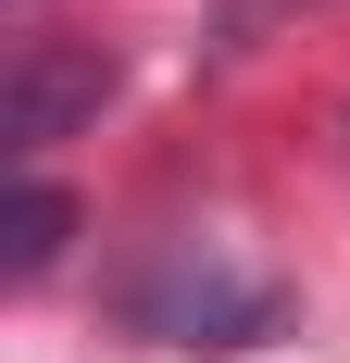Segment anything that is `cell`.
<instances>
[{
    "instance_id": "obj_1",
    "label": "cell",
    "mask_w": 350,
    "mask_h": 363,
    "mask_svg": "<svg viewBox=\"0 0 350 363\" xmlns=\"http://www.w3.org/2000/svg\"><path fill=\"white\" fill-rule=\"evenodd\" d=\"M125 313H138L150 338H175V351H250V338H276L288 301L263 289V276H225V251H201V238H188L163 276H138V289H125Z\"/></svg>"
},
{
    "instance_id": "obj_2",
    "label": "cell",
    "mask_w": 350,
    "mask_h": 363,
    "mask_svg": "<svg viewBox=\"0 0 350 363\" xmlns=\"http://www.w3.org/2000/svg\"><path fill=\"white\" fill-rule=\"evenodd\" d=\"M113 101V63L101 50H63V38H26V63H13V101H0V138L13 150H50L75 113Z\"/></svg>"
},
{
    "instance_id": "obj_3",
    "label": "cell",
    "mask_w": 350,
    "mask_h": 363,
    "mask_svg": "<svg viewBox=\"0 0 350 363\" xmlns=\"http://www.w3.org/2000/svg\"><path fill=\"white\" fill-rule=\"evenodd\" d=\"M63 238H75V201L63 188H26V201H13V276H50Z\"/></svg>"
}]
</instances>
